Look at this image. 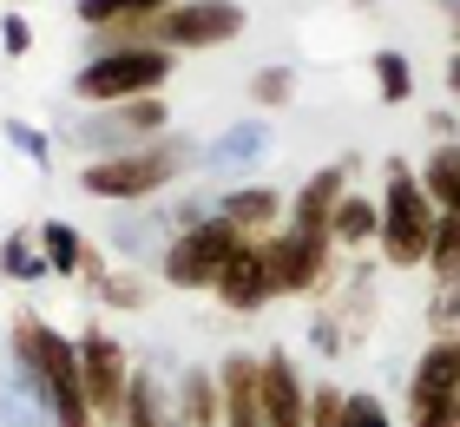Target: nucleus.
<instances>
[{"instance_id": "1", "label": "nucleus", "mask_w": 460, "mask_h": 427, "mask_svg": "<svg viewBox=\"0 0 460 427\" xmlns=\"http://www.w3.org/2000/svg\"><path fill=\"white\" fill-rule=\"evenodd\" d=\"M13 369L20 381L47 401L53 427H99L93 401H86V369H79V342L59 335L47 316H13Z\"/></svg>"}, {"instance_id": "2", "label": "nucleus", "mask_w": 460, "mask_h": 427, "mask_svg": "<svg viewBox=\"0 0 460 427\" xmlns=\"http://www.w3.org/2000/svg\"><path fill=\"white\" fill-rule=\"evenodd\" d=\"M382 230H375V244H382L388 270H421L434 256V224H441V210H434V198L421 191V178H414L408 158H388L382 165Z\"/></svg>"}, {"instance_id": "3", "label": "nucleus", "mask_w": 460, "mask_h": 427, "mask_svg": "<svg viewBox=\"0 0 460 427\" xmlns=\"http://www.w3.org/2000/svg\"><path fill=\"white\" fill-rule=\"evenodd\" d=\"M178 171H191V145L164 132L152 145H138V152H112V158L79 165V191L106 198V204H138V198H158Z\"/></svg>"}, {"instance_id": "4", "label": "nucleus", "mask_w": 460, "mask_h": 427, "mask_svg": "<svg viewBox=\"0 0 460 427\" xmlns=\"http://www.w3.org/2000/svg\"><path fill=\"white\" fill-rule=\"evenodd\" d=\"M178 73V53L164 47H106L86 53V67L73 73V99L86 105H132V99H158Z\"/></svg>"}, {"instance_id": "5", "label": "nucleus", "mask_w": 460, "mask_h": 427, "mask_svg": "<svg viewBox=\"0 0 460 427\" xmlns=\"http://www.w3.org/2000/svg\"><path fill=\"white\" fill-rule=\"evenodd\" d=\"M243 244H250V237H237L230 218L204 210L198 224H178V230H172V244H164V256H158V276H164L172 289H211L217 270H224Z\"/></svg>"}, {"instance_id": "6", "label": "nucleus", "mask_w": 460, "mask_h": 427, "mask_svg": "<svg viewBox=\"0 0 460 427\" xmlns=\"http://www.w3.org/2000/svg\"><path fill=\"white\" fill-rule=\"evenodd\" d=\"M250 27V13L237 0H178L152 20V47L164 53H211V47H230Z\"/></svg>"}, {"instance_id": "7", "label": "nucleus", "mask_w": 460, "mask_h": 427, "mask_svg": "<svg viewBox=\"0 0 460 427\" xmlns=\"http://www.w3.org/2000/svg\"><path fill=\"white\" fill-rule=\"evenodd\" d=\"M263 256H270V289L277 296H309L329 283V270H336V237L329 230H270L263 237Z\"/></svg>"}, {"instance_id": "8", "label": "nucleus", "mask_w": 460, "mask_h": 427, "mask_svg": "<svg viewBox=\"0 0 460 427\" xmlns=\"http://www.w3.org/2000/svg\"><path fill=\"white\" fill-rule=\"evenodd\" d=\"M172 132V105L164 99H132V105H106L99 119L79 125V145H86L93 158H112V152H138V145H152Z\"/></svg>"}, {"instance_id": "9", "label": "nucleus", "mask_w": 460, "mask_h": 427, "mask_svg": "<svg viewBox=\"0 0 460 427\" xmlns=\"http://www.w3.org/2000/svg\"><path fill=\"white\" fill-rule=\"evenodd\" d=\"M79 369H86V401L99 427H119L125 421V388H132V361H125L119 335L112 329H79Z\"/></svg>"}, {"instance_id": "10", "label": "nucleus", "mask_w": 460, "mask_h": 427, "mask_svg": "<svg viewBox=\"0 0 460 427\" xmlns=\"http://www.w3.org/2000/svg\"><path fill=\"white\" fill-rule=\"evenodd\" d=\"M454 401H460V349H454V335H434L408 375V427L454 414Z\"/></svg>"}, {"instance_id": "11", "label": "nucleus", "mask_w": 460, "mask_h": 427, "mask_svg": "<svg viewBox=\"0 0 460 427\" xmlns=\"http://www.w3.org/2000/svg\"><path fill=\"white\" fill-rule=\"evenodd\" d=\"M257 395H263V427H309V381L283 349L257 355Z\"/></svg>"}, {"instance_id": "12", "label": "nucleus", "mask_w": 460, "mask_h": 427, "mask_svg": "<svg viewBox=\"0 0 460 427\" xmlns=\"http://www.w3.org/2000/svg\"><path fill=\"white\" fill-rule=\"evenodd\" d=\"M211 296L224 309H237V316H250V309H263L270 296V256H263V237H250L237 256H230V263L217 270V283H211Z\"/></svg>"}, {"instance_id": "13", "label": "nucleus", "mask_w": 460, "mask_h": 427, "mask_svg": "<svg viewBox=\"0 0 460 427\" xmlns=\"http://www.w3.org/2000/svg\"><path fill=\"white\" fill-rule=\"evenodd\" d=\"M349 171H355V158H342V165H323V171H309V178L296 184V198H289V224H296V230H329V218H336V204L349 198Z\"/></svg>"}, {"instance_id": "14", "label": "nucleus", "mask_w": 460, "mask_h": 427, "mask_svg": "<svg viewBox=\"0 0 460 427\" xmlns=\"http://www.w3.org/2000/svg\"><path fill=\"white\" fill-rule=\"evenodd\" d=\"M217 218H230L237 237H270V230H283L289 204H283V191H270V184H230L217 198Z\"/></svg>"}, {"instance_id": "15", "label": "nucleus", "mask_w": 460, "mask_h": 427, "mask_svg": "<svg viewBox=\"0 0 460 427\" xmlns=\"http://www.w3.org/2000/svg\"><path fill=\"white\" fill-rule=\"evenodd\" d=\"M217 414H224V427H263L257 355H230L224 369H217Z\"/></svg>"}, {"instance_id": "16", "label": "nucleus", "mask_w": 460, "mask_h": 427, "mask_svg": "<svg viewBox=\"0 0 460 427\" xmlns=\"http://www.w3.org/2000/svg\"><path fill=\"white\" fill-rule=\"evenodd\" d=\"M414 178H421V191L434 198V210H460V138H434V152L414 165Z\"/></svg>"}, {"instance_id": "17", "label": "nucleus", "mask_w": 460, "mask_h": 427, "mask_svg": "<svg viewBox=\"0 0 460 427\" xmlns=\"http://www.w3.org/2000/svg\"><path fill=\"white\" fill-rule=\"evenodd\" d=\"M119 427H178L172 388H164L152 369H132V388H125V421H119Z\"/></svg>"}, {"instance_id": "18", "label": "nucleus", "mask_w": 460, "mask_h": 427, "mask_svg": "<svg viewBox=\"0 0 460 427\" xmlns=\"http://www.w3.org/2000/svg\"><path fill=\"white\" fill-rule=\"evenodd\" d=\"M172 408H178V427H224V414H217V369H184L178 388H172Z\"/></svg>"}, {"instance_id": "19", "label": "nucleus", "mask_w": 460, "mask_h": 427, "mask_svg": "<svg viewBox=\"0 0 460 427\" xmlns=\"http://www.w3.org/2000/svg\"><path fill=\"white\" fill-rule=\"evenodd\" d=\"M40 256H47V270L53 276H93L99 270V256H93V244L79 237L73 224H40Z\"/></svg>"}, {"instance_id": "20", "label": "nucleus", "mask_w": 460, "mask_h": 427, "mask_svg": "<svg viewBox=\"0 0 460 427\" xmlns=\"http://www.w3.org/2000/svg\"><path fill=\"white\" fill-rule=\"evenodd\" d=\"M263 152H270V119H243V125H230L224 138H211L204 165H211V171H230V165H257Z\"/></svg>"}, {"instance_id": "21", "label": "nucleus", "mask_w": 460, "mask_h": 427, "mask_svg": "<svg viewBox=\"0 0 460 427\" xmlns=\"http://www.w3.org/2000/svg\"><path fill=\"white\" fill-rule=\"evenodd\" d=\"M375 230H382V204H375V198H355V191L336 204V218H329V237H336V250L375 244Z\"/></svg>"}, {"instance_id": "22", "label": "nucleus", "mask_w": 460, "mask_h": 427, "mask_svg": "<svg viewBox=\"0 0 460 427\" xmlns=\"http://www.w3.org/2000/svg\"><path fill=\"white\" fill-rule=\"evenodd\" d=\"M0 276H7V283H40V276H53V270H47V256H40V244L13 230V237L0 244Z\"/></svg>"}, {"instance_id": "23", "label": "nucleus", "mask_w": 460, "mask_h": 427, "mask_svg": "<svg viewBox=\"0 0 460 427\" xmlns=\"http://www.w3.org/2000/svg\"><path fill=\"white\" fill-rule=\"evenodd\" d=\"M375 93H382L388 105H408V99H414V67H408V53H394V47L375 53Z\"/></svg>"}, {"instance_id": "24", "label": "nucleus", "mask_w": 460, "mask_h": 427, "mask_svg": "<svg viewBox=\"0 0 460 427\" xmlns=\"http://www.w3.org/2000/svg\"><path fill=\"white\" fill-rule=\"evenodd\" d=\"M434 283H460V210H447L441 224H434V256H428Z\"/></svg>"}, {"instance_id": "25", "label": "nucleus", "mask_w": 460, "mask_h": 427, "mask_svg": "<svg viewBox=\"0 0 460 427\" xmlns=\"http://www.w3.org/2000/svg\"><path fill=\"white\" fill-rule=\"evenodd\" d=\"M289 99H296V79H289V67H263L257 79H250V105H257V112H283Z\"/></svg>"}, {"instance_id": "26", "label": "nucleus", "mask_w": 460, "mask_h": 427, "mask_svg": "<svg viewBox=\"0 0 460 427\" xmlns=\"http://www.w3.org/2000/svg\"><path fill=\"white\" fill-rule=\"evenodd\" d=\"M86 283H93L99 296H106L112 309H138V303H145V283H138V276H106V270H93Z\"/></svg>"}, {"instance_id": "27", "label": "nucleus", "mask_w": 460, "mask_h": 427, "mask_svg": "<svg viewBox=\"0 0 460 427\" xmlns=\"http://www.w3.org/2000/svg\"><path fill=\"white\" fill-rule=\"evenodd\" d=\"M342 427H394L382 395H342Z\"/></svg>"}, {"instance_id": "28", "label": "nucleus", "mask_w": 460, "mask_h": 427, "mask_svg": "<svg viewBox=\"0 0 460 427\" xmlns=\"http://www.w3.org/2000/svg\"><path fill=\"white\" fill-rule=\"evenodd\" d=\"M428 323H434V335H460V283H441V289H434Z\"/></svg>"}, {"instance_id": "29", "label": "nucleus", "mask_w": 460, "mask_h": 427, "mask_svg": "<svg viewBox=\"0 0 460 427\" xmlns=\"http://www.w3.org/2000/svg\"><path fill=\"white\" fill-rule=\"evenodd\" d=\"M309 427H342V395L336 388H309Z\"/></svg>"}, {"instance_id": "30", "label": "nucleus", "mask_w": 460, "mask_h": 427, "mask_svg": "<svg viewBox=\"0 0 460 427\" xmlns=\"http://www.w3.org/2000/svg\"><path fill=\"white\" fill-rule=\"evenodd\" d=\"M0 47H7L13 59H20V53H33V27H27V13H20V7L0 20Z\"/></svg>"}, {"instance_id": "31", "label": "nucleus", "mask_w": 460, "mask_h": 427, "mask_svg": "<svg viewBox=\"0 0 460 427\" xmlns=\"http://www.w3.org/2000/svg\"><path fill=\"white\" fill-rule=\"evenodd\" d=\"M7 138H13V145H20V152H27L33 165H47V138H40L33 125H20V119H7Z\"/></svg>"}, {"instance_id": "32", "label": "nucleus", "mask_w": 460, "mask_h": 427, "mask_svg": "<svg viewBox=\"0 0 460 427\" xmlns=\"http://www.w3.org/2000/svg\"><path fill=\"white\" fill-rule=\"evenodd\" d=\"M309 342H316L323 355H342V329H336V316H323V323L309 329Z\"/></svg>"}, {"instance_id": "33", "label": "nucleus", "mask_w": 460, "mask_h": 427, "mask_svg": "<svg viewBox=\"0 0 460 427\" xmlns=\"http://www.w3.org/2000/svg\"><path fill=\"white\" fill-rule=\"evenodd\" d=\"M447 85H454V99H460V53L447 59Z\"/></svg>"}, {"instance_id": "34", "label": "nucleus", "mask_w": 460, "mask_h": 427, "mask_svg": "<svg viewBox=\"0 0 460 427\" xmlns=\"http://www.w3.org/2000/svg\"><path fill=\"white\" fill-rule=\"evenodd\" d=\"M414 427H460L454 414H434V421H414Z\"/></svg>"}, {"instance_id": "35", "label": "nucleus", "mask_w": 460, "mask_h": 427, "mask_svg": "<svg viewBox=\"0 0 460 427\" xmlns=\"http://www.w3.org/2000/svg\"><path fill=\"white\" fill-rule=\"evenodd\" d=\"M447 13H454V33H460V0H454V7H447Z\"/></svg>"}, {"instance_id": "36", "label": "nucleus", "mask_w": 460, "mask_h": 427, "mask_svg": "<svg viewBox=\"0 0 460 427\" xmlns=\"http://www.w3.org/2000/svg\"><path fill=\"white\" fill-rule=\"evenodd\" d=\"M355 7H362V13H368V7H375V0H355Z\"/></svg>"}, {"instance_id": "37", "label": "nucleus", "mask_w": 460, "mask_h": 427, "mask_svg": "<svg viewBox=\"0 0 460 427\" xmlns=\"http://www.w3.org/2000/svg\"><path fill=\"white\" fill-rule=\"evenodd\" d=\"M454 421H460V401H454Z\"/></svg>"}, {"instance_id": "38", "label": "nucleus", "mask_w": 460, "mask_h": 427, "mask_svg": "<svg viewBox=\"0 0 460 427\" xmlns=\"http://www.w3.org/2000/svg\"><path fill=\"white\" fill-rule=\"evenodd\" d=\"M13 7H27V0H13Z\"/></svg>"}, {"instance_id": "39", "label": "nucleus", "mask_w": 460, "mask_h": 427, "mask_svg": "<svg viewBox=\"0 0 460 427\" xmlns=\"http://www.w3.org/2000/svg\"><path fill=\"white\" fill-rule=\"evenodd\" d=\"M454 349H460V335H454Z\"/></svg>"}]
</instances>
